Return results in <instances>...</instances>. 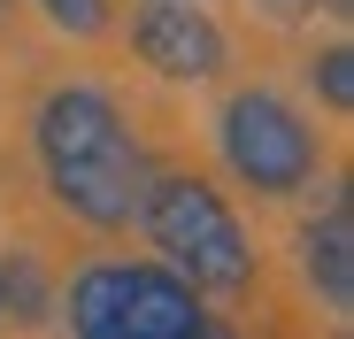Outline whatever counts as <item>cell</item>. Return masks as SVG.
Wrapping results in <instances>:
<instances>
[{"label":"cell","instance_id":"5","mask_svg":"<svg viewBox=\"0 0 354 339\" xmlns=\"http://www.w3.org/2000/svg\"><path fill=\"white\" fill-rule=\"evenodd\" d=\"M124 39L131 54L169 77V85H216L231 70V39L208 8H193V0H124Z\"/></svg>","mask_w":354,"mask_h":339},{"label":"cell","instance_id":"10","mask_svg":"<svg viewBox=\"0 0 354 339\" xmlns=\"http://www.w3.org/2000/svg\"><path fill=\"white\" fill-rule=\"evenodd\" d=\"M254 8H262L270 24H308L316 8H324L331 24H346V0H254Z\"/></svg>","mask_w":354,"mask_h":339},{"label":"cell","instance_id":"6","mask_svg":"<svg viewBox=\"0 0 354 339\" xmlns=\"http://www.w3.org/2000/svg\"><path fill=\"white\" fill-rule=\"evenodd\" d=\"M292 262H301V286H308L331 316H346V309H354V201H346V193H331V201H324V216H308V223H301V239H292Z\"/></svg>","mask_w":354,"mask_h":339},{"label":"cell","instance_id":"4","mask_svg":"<svg viewBox=\"0 0 354 339\" xmlns=\"http://www.w3.org/2000/svg\"><path fill=\"white\" fill-rule=\"evenodd\" d=\"M70 339H201L208 309L169 262H85L70 277Z\"/></svg>","mask_w":354,"mask_h":339},{"label":"cell","instance_id":"11","mask_svg":"<svg viewBox=\"0 0 354 339\" xmlns=\"http://www.w3.org/2000/svg\"><path fill=\"white\" fill-rule=\"evenodd\" d=\"M201 339H239V331H223V324H208V331H201Z\"/></svg>","mask_w":354,"mask_h":339},{"label":"cell","instance_id":"1","mask_svg":"<svg viewBox=\"0 0 354 339\" xmlns=\"http://www.w3.org/2000/svg\"><path fill=\"white\" fill-rule=\"evenodd\" d=\"M31 154H39L54 208L77 216L85 232H131L139 223V193L154 170L108 85H54L31 116Z\"/></svg>","mask_w":354,"mask_h":339},{"label":"cell","instance_id":"12","mask_svg":"<svg viewBox=\"0 0 354 339\" xmlns=\"http://www.w3.org/2000/svg\"><path fill=\"white\" fill-rule=\"evenodd\" d=\"M0 324H8V309H0Z\"/></svg>","mask_w":354,"mask_h":339},{"label":"cell","instance_id":"9","mask_svg":"<svg viewBox=\"0 0 354 339\" xmlns=\"http://www.w3.org/2000/svg\"><path fill=\"white\" fill-rule=\"evenodd\" d=\"M31 8L54 24V31H70V39H100L115 24V0H31Z\"/></svg>","mask_w":354,"mask_h":339},{"label":"cell","instance_id":"7","mask_svg":"<svg viewBox=\"0 0 354 339\" xmlns=\"http://www.w3.org/2000/svg\"><path fill=\"white\" fill-rule=\"evenodd\" d=\"M0 309H8V324H24V331H39L46 316H54V293H46V270H39V255H0Z\"/></svg>","mask_w":354,"mask_h":339},{"label":"cell","instance_id":"3","mask_svg":"<svg viewBox=\"0 0 354 339\" xmlns=\"http://www.w3.org/2000/svg\"><path fill=\"white\" fill-rule=\"evenodd\" d=\"M216 154H223V178L239 193L292 201V193H308L316 170H324V131L277 85H239L216 108Z\"/></svg>","mask_w":354,"mask_h":339},{"label":"cell","instance_id":"8","mask_svg":"<svg viewBox=\"0 0 354 339\" xmlns=\"http://www.w3.org/2000/svg\"><path fill=\"white\" fill-rule=\"evenodd\" d=\"M308 93H324L331 116L354 108V46H346V39H331L324 54H308Z\"/></svg>","mask_w":354,"mask_h":339},{"label":"cell","instance_id":"2","mask_svg":"<svg viewBox=\"0 0 354 339\" xmlns=\"http://www.w3.org/2000/svg\"><path fill=\"white\" fill-rule=\"evenodd\" d=\"M139 232L154 239V255L185 277L201 301H239V293H254V239H247L239 208H231L201 170L147 178V193H139Z\"/></svg>","mask_w":354,"mask_h":339}]
</instances>
